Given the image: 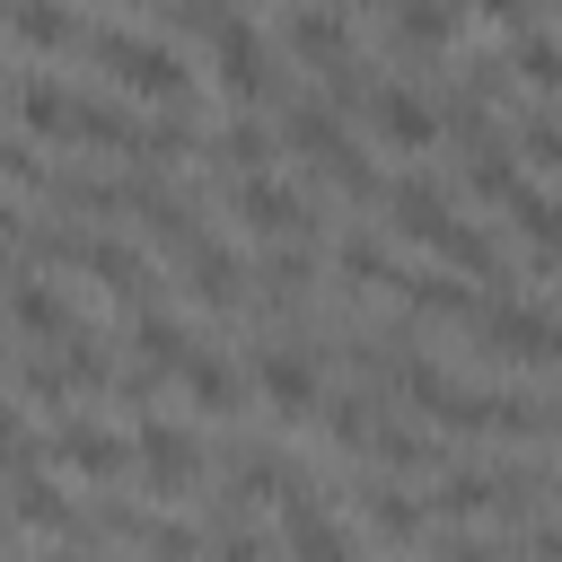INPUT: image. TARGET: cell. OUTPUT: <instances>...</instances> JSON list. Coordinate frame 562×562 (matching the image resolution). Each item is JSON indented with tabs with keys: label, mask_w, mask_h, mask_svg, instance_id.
Masks as SVG:
<instances>
[{
	"label": "cell",
	"mask_w": 562,
	"mask_h": 562,
	"mask_svg": "<svg viewBox=\"0 0 562 562\" xmlns=\"http://www.w3.org/2000/svg\"><path fill=\"white\" fill-rule=\"evenodd\" d=\"M457 18H465V0H395V44L439 53V44L457 35Z\"/></svg>",
	"instance_id": "4316f807"
},
{
	"label": "cell",
	"mask_w": 562,
	"mask_h": 562,
	"mask_svg": "<svg viewBox=\"0 0 562 562\" xmlns=\"http://www.w3.org/2000/svg\"><path fill=\"white\" fill-rule=\"evenodd\" d=\"M360 527H369L378 544H395V553H404V544H422V527H430V501H413L404 483H378V492L360 501Z\"/></svg>",
	"instance_id": "44dd1931"
},
{
	"label": "cell",
	"mask_w": 562,
	"mask_h": 562,
	"mask_svg": "<svg viewBox=\"0 0 562 562\" xmlns=\"http://www.w3.org/2000/svg\"><path fill=\"white\" fill-rule=\"evenodd\" d=\"M114 88H132V97H149V105H184L193 97V70H184V53L167 44V35H123V26H88V44H79Z\"/></svg>",
	"instance_id": "6da1fadb"
},
{
	"label": "cell",
	"mask_w": 562,
	"mask_h": 562,
	"mask_svg": "<svg viewBox=\"0 0 562 562\" xmlns=\"http://www.w3.org/2000/svg\"><path fill=\"white\" fill-rule=\"evenodd\" d=\"M518 184H527V167H518L501 140H492V149H465V193H474V202H492V211H501Z\"/></svg>",
	"instance_id": "83f0119b"
},
{
	"label": "cell",
	"mask_w": 562,
	"mask_h": 562,
	"mask_svg": "<svg viewBox=\"0 0 562 562\" xmlns=\"http://www.w3.org/2000/svg\"><path fill=\"white\" fill-rule=\"evenodd\" d=\"M325 430H334L342 448H369V430H378V404H369V395H334V404H325Z\"/></svg>",
	"instance_id": "d590c367"
},
{
	"label": "cell",
	"mask_w": 562,
	"mask_h": 562,
	"mask_svg": "<svg viewBox=\"0 0 562 562\" xmlns=\"http://www.w3.org/2000/svg\"><path fill=\"white\" fill-rule=\"evenodd\" d=\"M237 228L263 237V246H307V237H316V211H307L299 184H281V176L263 167V176H237Z\"/></svg>",
	"instance_id": "277c9868"
},
{
	"label": "cell",
	"mask_w": 562,
	"mask_h": 562,
	"mask_svg": "<svg viewBox=\"0 0 562 562\" xmlns=\"http://www.w3.org/2000/svg\"><path fill=\"white\" fill-rule=\"evenodd\" d=\"M132 465H140V483H149L158 501H184V492L211 474V448H202L184 422H167V413H140V430H132Z\"/></svg>",
	"instance_id": "7a4b0ae2"
},
{
	"label": "cell",
	"mask_w": 562,
	"mask_h": 562,
	"mask_svg": "<svg viewBox=\"0 0 562 562\" xmlns=\"http://www.w3.org/2000/svg\"><path fill=\"white\" fill-rule=\"evenodd\" d=\"M9 518L18 527H44V536H79V509H70V492L26 457V465H9Z\"/></svg>",
	"instance_id": "7c38bea8"
},
{
	"label": "cell",
	"mask_w": 562,
	"mask_h": 562,
	"mask_svg": "<svg viewBox=\"0 0 562 562\" xmlns=\"http://www.w3.org/2000/svg\"><path fill=\"white\" fill-rule=\"evenodd\" d=\"M123 351H132V369H149V378H176V360L193 351V334H184V316H167V307H132Z\"/></svg>",
	"instance_id": "2e32d148"
},
{
	"label": "cell",
	"mask_w": 562,
	"mask_h": 562,
	"mask_svg": "<svg viewBox=\"0 0 562 562\" xmlns=\"http://www.w3.org/2000/svg\"><path fill=\"white\" fill-rule=\"evenodd\" d=\"M439 562H509V553H501L492 536H448V544H439Z\"/></svg>",
	"instance_id": "f35d334b"
},
{
	"label": "cell",
	"mask_w": 562,
	"mask_h": 562,
	"mask_svg": "<svg viewBox=\"0 0 562 562\" xmlns=\"http://www.w3.org/2000/svg\"><path fill=\"white\" fill-rule=\"evenodd\" d=\"M553 9H562V0H553Z\"/></svg>",
	"instance_id": "f6af8a7d"
},
{
	"label": "cell",
	"mask_w": 562,
	"mask_h": 562,
	"mask_svg": "<svg viewBox=\"0 0 562 562\" xmlns=\"http://www.w3.org/2000/svg\"><path fill=\"white\" fill-rule=\"evenodd\" d=\"M246 386H255L281 422H299V413L325 404V386H316V351H299V342H263V351L246 360Z\"/></svg>",
	"instance_id": "5b68a950"
},
{
	"label": "cell",
	"mask_w": 562,
	"mask_h": 562,
	"mask_svg": "<svg viewBox=\"0 0 562 562\" xmlns=\"http://www.w3.org/2000/svg\"><path fill=\"white\" fill-rule=\"evenodd\" d=\"M211 79H220L237 105H263V97H272V61H263V35H255L237 9L211 26Z\"/></svg>",
	"instance_id": "52a82bcc"
},
{
	"label": "cell",
	"mask_w": 562,
	"mask_h": 562,
	"mask_svg": "<svg viewBox=\"0 0 562 562\" xmlns=\"http://www.w3.org/2000/svg\"><path fill=\"white\" fill-rule=\"evenodd\" d=\"M334 272H342L351 290H395V263H386V246H378L369 228H351V237L334 246Z\"/></svg>",
	"instance_id": "f546056e"
},
{
	"label": "cell",
	"mask_w": 562,
	"mask_h": 562,
	"mask_svg": "<svg viewBox=\"0 0 562 562\" xmlns=\"http://www.w3.org/2000/svg\"><path fill=\"white\" fill-rule=\"evenodd\" d=\"M202 562H272V544L255 527H237V509H220L211 536H202Z\"/></svg>",
	"instance_id": "d6a6232c"
},
{
	"label": "cell",
	"mask_w": 562,
	"mask_h": 562,
	"mask_svg": "<svg viewBox=\"0 0 562 562\" xmlns=\"http://www.w3.org/2000/svg\"><path fill=\"white\" fill-rule=\"evenodd\" d=\"M61 140H88V149L140 158V114H132V105H105V97H70V132H61Z\"/></svg>",
	"instance_id": "d6986e66"
},
{
	"label": "cell",
	"mask_w": 562,
	"mask_h": 562,
	"mask_svg": "<svg viewBox=\"0 0 562 562\" xmlns=\"http://www.w3.org/2000/svg\"><path fill=\"white\" fill-rule=\"evenodd\" d=\"M307 272H316V263H307V246H272L246 281L263 290V307H299V299H307Z\"/></svg>",
	"instance_id": "d4e9b609"
},
{
	"label": "cell",
	"mask_w": 562,
	"mask_h": 562,
	"mask_svg": "<svg viewBox=\"0 0 562 562\" xmlns=\"http://www.w3.org/2000/svg\"><path fill=\"white\" fill-rule=\"evenodd\" d=\"M369 448H378L395 474H439V465H448V457H439V439H430V430H413V422H378V430H369Z\"/></svg>",
	"instance_id": "484cf974"
},
{
	"label": "cell",
	"mask_w": 562,
	"mask_h": 562,
	"mask_svg": "<svg viewBox=\"0 0 562 562\" xmlns=\"http://www.w3.org/2000/svg\"><path fill=\"white\" fill-rule=\"evenodd\" d=\"M44 457H53V465H70L79 483H123V474H132V439H114L105 422H79V413H61V422H53Z\"/></svg>",
	"instance_id": "8992f818"
},
{
	"label": "cell",
	"mask_w": 562,
	"mask_h": 562,
	"mask_svg": "<svg viewBox=\"0 0 562 562\" xmlns=\"http://www.w3.org/2000/svg\"><path fill=\"white\" fill-rule=\"evenodd\" d=\"M544 430H553V439H562V404H553V422H544Z\"/></svg>",
	"instance_id": "b9f144b4"
},
{
	"label": "cell",
	"mask_w": 562,
	"mask_h": 562,
	"mask_svg": "<svg viewBox=\"0 0 562 562\" xmlns=\"http://www.w3.org/2000/svg\"><path fill=\"white\" fill-rule=\"evenodd\" d=\"M70 97H79V88H61L53 70H26L18 97H9V114H18L35 140H61V132H70Z\"/></svg>",
	"instance_id": "7402d4cb"
},
{
	"label": "cell",
	"mask_w": 562,
	"mask_h": 562,
	"mask_svg": "<svg viewBox=\"0 0 562 562\" xmlns=\"http://www.w3.org/2000/svg\"><path fill=\"white\" fill-rule=\"evenodd\" d=\"M0 184H53V167H44L26 140H0Z\"/></svg>",
	"instance_id": "8d00e7d4"
},
{
	"label": "cell",
	"mask_w": 562,
	"mask_h": 562,
	"mask_svg": "<svg viewBox=\"0 0 562 562\" xmlns=\"http://www.w3.org/2000/svg\"><path fill=\"white\" fill-rule=\"evenodd\" d=\"M132 544H140L149 562H202V527H184V518H140Z\"/></svg>",
	"instance_id": "4dcf8cb0"
},
{
	"label": "cell",
	"mask_w": 562,
	"mask_h": 562,
	"mask_svg": "<svg viewBox=\"0 0 562 562\" xmlns=\"http://www.w3.org/2000/svg\"><path fill=\"white\" fill-rule=\"evenodd\" d=\"M483 26H501V35H527V18H536V0H465Z\"/></svg>",
	"instance_id": "74e56055"
},
{
	"label": "cell",
	"mask_w": 562,
	"mask_h": 562,
	"mask_svg": "<svg viewBox=\"0 0 562 562\" xmlns=\"http://www.w3.org/2000/svg\"><path fill=\"white\" fill-rule=\"evenodd\" d=\"M281 44H290L299 61H316V70H325V61H342V53H351V18H342L334 0H307V9H290Z\"/></svg>",
	"instance_id": "ac0fdd59"
},
{
	"label": "cell",
	"mask_w": 562,
	"mask_h": 562,
	"mask_svg": "<svg viewBox=\"0 0 562 562\" xmlns=\"http://www.w3.org/2000/svg\"><path fill=\"white\" fill-rule=\"evenodd\" d=\"M9 325H18L26 342H61V334H79V325H70V299H61L44 272H26V263L9 272Z\"/></svg>",
	"instance_id": "5bb4252c"
},
{
	"label": "cell",
	"mask_w": 562,
	"mask_h": 562,
	"mask_svg": "<svg viewBox=\"0 0 562 562\" xmlns=\"http://www.w3.org/2000/svg\"><path fill=\"white\" fill-rule=\"evenodd\" d=\"M474 342L492 351V360H553L562 369V307H536V299H483V316H474Z\"/></svg>",
	"instance_id": "3957f363"
},
{
	"label": "cell",
	"mask_w": 562,
	"mask_h": 562,
	"mask_svg": "<svg viewBox=\"0 0 562 562\" xmlns=\"http://www.w3.org/2000/svg\"><path fill=\"white\" fill-rule=\"evenodd\" d=\"M527 553H536V562H562V527H536V536H527Z\"/></svg>",
	"instance_id": "60d3db41"
},
{
	"label": "cell",
	"mask_w": 562,
	"mask_h": 562,
	"mask_svg": "<svg viewBox=\"0 0 562 562\" xmlns=\"http://www.w3.org/2000/svg\"><path fill=\"white\" fill-rule=\"evenodd\" d=\"M281 132H290L281 149H299V158H325L334 140H351V123H342V114H334L325 97H299V105L281 114Z\"/></svg>",
	"instance_id": "603a6c76"
},
{
	"label": "cell",
	"mask_w": 562,
	"mask_h": 562,
	"mask_svg": "<svg viewBox=\"0 0 562 562\" xmlns=\"http://www.w3.org/2000/svg\"><path fill=\"white\" fill-rule=\"evenodd\" d=\"M509 70H518V79H527L536 97H562V44H553V35H518Z\"/></svg>",
	"instance_id": "1f68e13d"
},
{
	"label": "cell",
	"mask_w": 562,
	"mask_h": 562,
	"mask_svg": "<svg viewBox=\"0 0 562 562\" xmlns=\"http://www.w3.org/2000/svg\"><path fill=\"white\" fill-rule=\"evenodd\" d=\"M0 527H9V501H0Z\"/></svg>",
	"instance_id": "7bdbcfd3"
},
{
	"label": "cell",
	"mask_w": 562,
	"mask_h": 562,
	"mask_svg": "<svg viewBox=\"0 0 562 562\" xmlns=\"http://www.w3.org/2000/svg\"><path fill=\"white\" fill-rule=\"evenodd\" d=\"M378 202H386V228H395V237H422V246H439V237L457 228L448 193H439V184H422V176H395Z\"/></svg>",
	"instance_id": "4fadbf2b"
},
{
	"label": "cell",
	"mask_w": 562,
	"mask_h": 562,
	"mask_svg": "<svg viewBox=\"0 0 562 562\" xmlns=\"http://www.w3.org/2000/svg\"><path fill=\"white\" fill-rule=\"evenodd\" d=\"M79 272H88L105 299H123V307H149V290H158V272H149L140 246H123V237H88V228H79Z\"/></svg>",
	"instance_id": "30bf717a"
},
{
	"label": "cell",
	"mask_w": 562,
	"mask_h": 562,
	"mask_svg": "<svg viewBox=\"0 0 562 562\" xmlns=\"http://www.w3.org/2000/svg\"><path fill=\"white\" fill-rule=\"evenodd\" d=\"M395 290H404V307L448 316V325H474V316H483V299H492V290H474L465 272H395Z\"/></svg>",
	"instance_id": "e0dca14e"
},
{
	"label": "cell",
	"mask_w": 562,
	"mask_h": 562,
	"mask_svg": "<svg viewBox=\"0 0 562 562\" xmlns=\"http://www.w3.org/2000/svg\"><path fill=\"white\" fill-rule=\"evenodd\" d=\"M18 386H26L35 404H61V413H70V369H61V351H53V342H44V351L18 369Z\"/></svg>",
	"instance_id": "836d02e7"
},
{
	"label": "cell",
	"mask_w": 562,
	"mask_h": 562,
	"mask_svg": "<svg viewBox=\"0 0 562 562\" xmlns=\"http://www.w3.org/2000/svg\"><path fill=\"white\" fill-rule=\"evenodd\" d=\"M281 553H290V562H351V536H342V518L316 501V483H299V492L281 501Z\"/></svg>",
	"instance_id": "9c48e42d"
},
{
	"label": "cell",
	"mask_w": 562,
	"mask_h": 562,
	"mask_svg": "<svg viewBox=\"0 0 562 562\" xmlns=\"http://www.w3.org/2000/svg\"><path fill=\"white\" fill-rule=\"evenodd\" d=\"M0 18H9V35L26 53H79L88 44V26H79L70 0H0Z\"/></svg>",
	"instance_id": "9a60e30c"
},
{
	"label": "cell",
	"mask_w": 562,
	"mask_h": 562,
	"mask_svg": "<svg viewBox=\"0 0 562 562\" xmlns=\"http://www.w3.org/2000/svg\"><path fill=\"white\" fill-rule=\"evenodd\" d=\"M501 211H509V228H518V237H527L536 255H562V202H553L544 184H518V193H509Z\"/></svg>",
	"instance_id": "cb8c5ba5"
},
{
	"label": "cell",
	"mask_w": 562,
	"mask_h": 562,
	"mask_svg": "<svg viewBox=\"0 0 562 562\" xmlns=\"http://www.w3.org/2000/svg\"><path fill=\"white\" fill-rule=\"evenodd\" d=\"M140 9H167V0H140Z\"/></svg>",
	"instance_id": "ee69618b"
},
{
	"label": "cell",
	"mask_w": 562,
	"mask_h": 562,
	"mask_svg": "<svg viewBox=\"0 0 562 562\" xmlns=\"http://www.w3.org/2000/svg\"><path fill=\"white\" fill-rule=\"evenodd\" d=\"M509 158H518V167H562V114H527Z\"/></svg>",
	"instance_id": "e575fe53"
},
{
	"label": "cell",
	"mask_w": 562,
	"mask_h": 562,
	"mask_svg": "<svg viewBox=\"0 0 562 562\" xmlns=\"http://www.w3.org/2000/svg\"><path fill=\"white\" fill-rule=\"evenodd\" d=\"M35 448H26V430H18V404L0 395V465H26Z\"/></svg>",
	"instance_id": "ab89813d"
},
{
	"label": "cell",
	"mask_w": 562,
	"mask_h": 562,
	"mask_svg": "<svg viewBox=\"0 0 562 562\" xmlns=\"http://www.w3.org/2000/svg\"><path fill=\"white\" fill-rule=\"evenodd\" d=\"M360 123H369L386 149H430V140H439V105H430L422 88H404V79H378V88L360 97Z\"/></svg>",
	"instance_id": "ba28073f"
},
{
	"label": "cell",
	"mask_w": 562,
	"mask_h": 562,
	"mask_svg": "<svg viewBox=\"0 0 562 562\" xmlns=\"http://www.w3.org/2000/svg\"><path fill=\"white\" fill-rule=\"evenodd\" d=\"M184 290H193L202 307H237V299H246V263H237L228 246L193 237V246H184Z\"/></svg>",
	"instance_id": "ffe728a7"
},
{
	"label": "cell",
	"mask_w": 562,
	"mask_h": 562,
	"mask_svg": "<svg viewBox=\"0 0 562 562\" xmlns=\"http://www.w3.org/2000/svg\"><path fill=\"white\" fill-rule=\"evenodd\" d=\"M211 149H220V158H228L237 176H263V167L281 158V140H272V123H255V114H237V123H228V132H220Z\"/></svg>",
	"instance_id": "f1b7e54d"
},
{
	"label": "cell",
	"mask_w": 562,
	"mask_h": 562,
	"mask_svg": "<svg viewBox=\"0 0 562 562\" xmlns=\"http://www.w3.org/2000/svg\"><path fill=\"white\" fill-rule=\"evenodd\" d=\"M176 386L193 395V413H220V422L255 404V386H246V369H237V360H220V351H202V342H193V351L176 360Z\"/></svg>",
	"instance_id": "8fae6325"
}]
</instances>
